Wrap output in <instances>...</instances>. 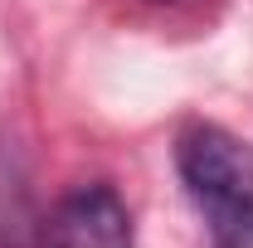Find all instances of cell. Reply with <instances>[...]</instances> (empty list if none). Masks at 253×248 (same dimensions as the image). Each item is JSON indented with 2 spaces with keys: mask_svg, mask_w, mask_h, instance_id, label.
<instances>
[{
  "mask_svg": "<svg viewBox=\"0 0 253 248\" xmlns=\"http://www.w3.org/2000/svg\"><path fill=\"white\" fill-rule=\"evenodd\" d=\"M175 161L210 229V248H253V146L214 122H195Z\"/></svg>",
  "mask_w": 253,
  "mask_h": 248,
  "instance_id": "obj_1",
  "label": "cell"
},
{
  "mask_svg": "<svg viewBox=\"0 0 253 248\" xmlns=\"http://www.w3.org/2000/svg\"><path fill=\"white\" fill-rule=\"evenodd\" d=\"M39 248H131V214L112 185H78L39 224Z\"/></svg>",
  "mask_w": 253,
  "mask_h": 248,
  "instance_id": "obj_2",
  "label": "cell"
}]
</instances>
